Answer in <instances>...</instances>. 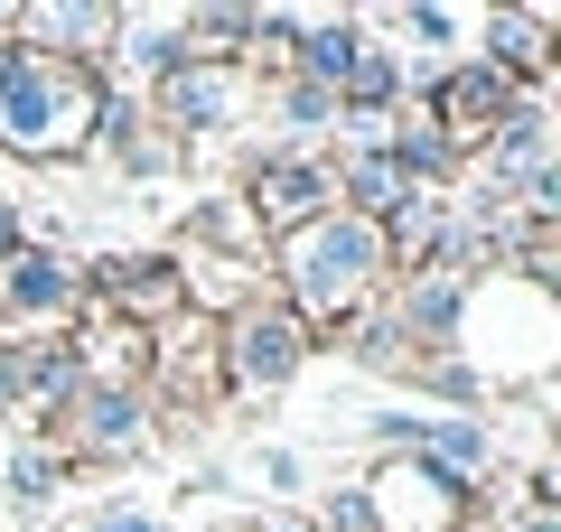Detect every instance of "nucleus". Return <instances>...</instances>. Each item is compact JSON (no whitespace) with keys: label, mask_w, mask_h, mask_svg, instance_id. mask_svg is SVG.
Returning <instances> with one entry per match:
<instances>
[{"label":"nucleus","mask_w":561,"mask_h":532,"mask_svg":"<svg viewBox=\"0 0 561 532\" xmlns=\"http://www.w3.org/2000/svg\"><path fill=\"white\" fill-rule=\"evenodd\" d=\"M272 262H280V280H290L280 309L300 317L309 336H346L365 309H383V280H393V243H383V224L346 216V206H328V216L300 224V234H280Z\"/></svg>","instance_id":"f257e3e1"},{"label":"nucleus","mask_w":561,"mask_h":532,"mask_svg":"<svg viewBox=\"0 0 561 532\" xmlns=\"http://www.w3.org/2000/svg\"><path fill=\"white\" fill-rule=\"evenodd\" d=\"M103 66H66L38 57V47H0V159H38V169H66V159L94 150V113H103Z\"/></svg>","instance_id":"f03ea898"},{"label":"nucleus","mask_w":561,"mask_h":532,"mask_svg":"<svg viewBox=\"0 0 561 532\" xmlns=\"http://www.w3.org/2000/svg\"><path fill=\"white\" fill-rule=\"evenodd\" d=\"M449 355H478L468 374H478L486 393H496L505 374H515V383H542V365H552V290H534V280H515V271L468 280Z\"/></svg>","instance_id":"7ed1b4c3"},{"label":"nucleus","mask_w":561,"mask_h":532,"mask_svg":"<svg viewBox=\"0 0 561 532\" xmlns=\"http://www.w3.org/2000/svg\"><path fill=\"white\" fill-rule=\"evenodd\" d=\"M309 365V327L280 299H253V309L225 317L216 336V383H234V393H280V383Z\"/></svg>","instance_id":"20e7f679"},{"label":"nucleus","mask_w":561,"mask_h":532,"mask_svg":"<svg viewBox=\"0 0 561 532\" xmlns=\"http://www.w3.org/2000/svg\"><path fill=\"white\" fill-rule=\"evenodd\" d=\"M140 113L160 122L179 150H187V131H234V122L253 113V66H206V57H187L179 76L150 84V103H140Z\"/></svg>","instance_id":"39448f33"},{"label":"nucleus","mask_w":561,"mask_h":532,"mask_svg":"<svg viewBox=\"0 0 561 532\" xmlns=\"http://www.w3.org/2000/svg\"><path fill=\"white\" fill-rule=\"evenodd\" d=\"M365 505H375V532H468V486H449L431 458H383Z\"/></svg>","instance_id":"423d86ee"},{"label":"nucleus","mask_w":561,"mask_h":532,"mask_svg":"<svg viewBox=\"0 0 561 532\" xmlns=\"http://www.w3.org/2000/svg\"><path fill=\"white\" fill-rule=\"evenodd\" d=\"M0 309L20 317V327H66V317H84V271L57 243H20V253L0 262Z\"/></svg>","instance_id":"0eeeda50"},{"label":"nucleus","mask_w":561,"mask_h":532,"mask_svg":"<svg viewBox=\"0 0 561 532\" xmlns=\"http://www.w3.org/2000/svg\"><path fill=\"white\" fill-rule=\"evenodd\" d=\"M328 206H337V169H319V159H262L243 216L262 224V243H280V234H300V224H319Z\"/></svg>","instance_id":"6e6552de"},{"label":"nucleus","mask_w":561,"mask_h":532,"mask_svg":"<svg viewBox=\"0 0 561 532\" xmlns=\"http://www.w3.org/2000/svg\"><path fill=\"white\" fill-rule=\"evenodd\" d=\"M515 103H524V84H515V76H496V66H478V57H459L449 76H431V122H440L459 150H468L478 131H496Z\"/></svg>","instance_id":"1a4fd4ad"},{"label":"nucleus","mask_w":561,"mask_h":532,"mask_svg":"<svg viewBox=\"0 0 561 532\" xmlns=\"http://www.w3.org/2000/svg\"><path fill=\"white\" fill-rule=\"evenodd\" d=\"M113 20H122L113 0H38V10H20V47L94 66V57H113Z\"/></svg>","instance_id":"9d476101"},{"label":"nucleus","mask_w":561,"mask_h":532,"mask_svg":"<svg viewBox=\"0 0 561 532\" xmlns=\"http://www.w3.org/2000/svg\"><path fill=\"white\" fill-rule=\"evenodd\" d=\"M542 169H552V103L524 94L515 113L486 131V197H515L524 177H542Z\"/></svg>","instance_id":"9b49d317"},{"label":"nucleus","mask_w":561,"mask_h":532,"mask_svg":"<svg viewBox=\"0 0 561 532\" xmlns=\"http://www.w3.org/2000/svg\"><path fill=\"white\" fill-rule=\"evenodd\" d=\"M412 458H431V467L449 476V486H486L496 476V430H486L478 412H421V439H412Z\"/></svg>","instance_id":"f8f14e48"},{"label":"nucleus","mask_w":561,"mask_h":532,"mask_svg":"<svg viewBox=\"0 0 561 532\" xmlns=\"http://www.w3.org/2000/svg\"><path fill=\"white\" fill-rule=\"evenodd\" d=\"M66 420H76V449L84 458H113V449H140V439H150V402L113 393V383H84V393L66 402Z\"/></svg>","instance_id":"ddd939ff"},{"label":"nucleus","mask_w":561,"mask_h":532,"mask_svg":"<svg viewBox=\"0 0 561 532\" xmlns=\"http://www.w3.org/2000/svg\"><path fill=\"white\" fill-rule=\"evenodd\" d=\"M113 57L131 66V76H179L187 66V10H122L113 20Z\"/></svg>","instance_id":"4468645a"},{"label":"nucleus","mask_w":561,"mask_h":532,"mask_svg":"<svg viewBox=\"0 0 561 532\" xmlns=\"http://www.w3.org/2000/svg\"><path fill=\"white\" fill-rule=\"evenodd\" d=\"M365 47H375V38H365V20H309L300 47H290V66H300V84H319V94L337 103L346 76L365 66Z\"/></svg>","instance_id":"2eb2a0df"},{"label":"nucleus","mask_w":561,"mask_h":532,"mask_svg":"<svg viewBox=\"0 0 561 532\" xmlns=\"http://www.w3.org/2000/svg\"><path fill=\"white\" fill-rule=\"evenodd\" d=\"M383 28H393L402 47H459L468 38L459 10H431V0H421V10H383Z\"/></svg>","instance_id":"dca6fc26"},{"label":"nucleus","mask_w":561,"mask_h":532,"mask_svg":"<svg viewBox=\"0 0 561 532\" xmlns=\"http://www.w3.org/2000/svg\"><path fill=\"white\" fill-rule=\"evenodd\" d=\"M57 458H47V449H20V458H10V495H20V505H47V495H57Z\"/></svg>","instance_id":"f3484780"},{"label":"nucleus","mask_w":561,"mask_h":532,"mask_svg":"<svg viewBox=\"0 0 561 532\" xmlns=\"http://www.w3.org/2000/svg\"><path fill=\"white\" fill-rule=\"evenodd\" d=\"M280 122H290V131H328V122H337V103H328L319 84H280Z\"/></svg>","instance_id":"a211bd4d"},{"label":"nucleus","mask_w":561,"mask_h":532,"mask_svg":"<svg viewBox=\"0 0 561 532\" xmlns=\"http://www.w3.org/2000/svg\"><path fill=\"white\" fill-rule=\"evenodd\" d=\"M94 532H160L150 513H131V505H113V513H94Z\"/></svg>","instance_id":"6ab92c4d"},{"label":"nucleus","mask_w":561,"mask_h":532,"mask_svg":"<svg viewBox=\"0 0 561 532\" xmlns=\"http://www.w3.org/2000/svg\"><path fill=\"white\" fill-rule=\"evenodd\" d=\"M524 532H561V523H552V513H542V505H524Z\"/></svg>","instance_id":"aec40b11"},{"label":"nucleus","mask_w":561,"mask_h":532,"mask_svg":"<svg viewBox=\"0 0 561 532\" xmlns=\"http://www.w3.org/2000/svg\"><path fill=\"white\" fill-rule=\"evenodd\" d=\"M10 38H20V10H10V0H0V47H10Z\"/></svg>","instance_id":"412c9836"},{"label":"nucleus","mask_w":561,"mask_h":532,"mask_svg":"<svg viewBox=\"0 0 561 532\" xmlns=\"http://www.w3.org/2000/svg\"><path fill=\"white\" fill-rule=\"evenodd\" d=\"M262 532H300V523H262Z\"/></svg>","instance_id":"4be33fe9"}]
</instances>
